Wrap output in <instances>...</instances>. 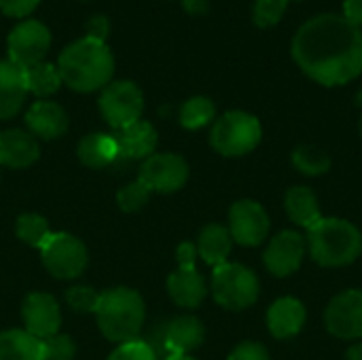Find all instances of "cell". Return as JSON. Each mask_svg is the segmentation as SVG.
Segmentation results:
<instances>
[{
	"mask_svg": "<svg viewBox=\"0 0 362 360\" xmlns=\"http://www.w3.org/2000/svg\"><path fill=\"white\" fill-rule=\"evenodd\" d=\"M291 53L312 81L346 85L362 72V32L344 15H318L299 28Z\"/></svg>",
	"mask_w": 362,
	"mask_h": 360,
	"instance_id": "cell-1",
	"label": "cell"
},
{
	"mask_svg": "<svg viewBox=\"0 0 362 360\" xmlns=\"http://www.w3.org/2000/svg\"><path fill=\"white\" fill-rule=\"evenodd\" d=\"M62 83L78 93H91L106 87L115 74V57L106 42L81 38L68 45L57 57Z\"/></svg>",
	"mask_w": 362,
	"mask_h": 360,
	"instance_id": "cell-2",
	"label": "cell"
},
{
	"mask_svg": "<svg viewBox=\"0 0 362 360\" xmlns=\"http://www.w3.org/2000/svg\"><path fill=\"white\" fill-rule=\"evenodd\" d=\"M308 252L320 267H346L362 255L361 229L337 216H322L305 236Z\"/></svg>",
	"mask_w": 362,
	"mask_h": 360,
	"instance_id": "cell-3",
	"label": "cell"
},
{
	"mask_svg": "<svg viewBox=\"0 0 362 360\" xmlns=\"http://www.w3.org/2000/svg\"><path fill=\"white\" fill-rule=\"evenodd\" d=\"M93 314L106 339L125 344L138 339L144 327L146 308L140 293L127 286H117L100 295Z\"/></svg>",
	"mask_w": 362,
	"mask_h": 360,
	"instance_id": "cell-4",
	"label": "cell"
},
{
	"mask_svg": "<svg viewBox=\"0 0 362 360\" xmlns=\"http://www.w3.org/2000/svg\"><path fill=\"white\" fill-rule=\"evenodd\" d=\"M261 138V121L246 110L225 112L210 132V144L223 157H244L259 146Z\"/></svg>",
	"mask_w": 362,
	"mask_h": 360,
	"instance_id": "cell-5",
	"label": "cell"
},
{
	"mask_svg": "<svg viewBox=\"0 0 362 360\" xmlns=\"http://www.w3.org/2000/svg\"><path fill=\"white\" fill-rule=\"evenodd\" d=\"M261 284L257 274L240 263H225L212 272V297L225 310H246L257 303Z\"/></svg>",
	"mask_w": 362,
	"mask_h": 360,
	"instance_id": "cell-6",
	"label": "cell"
},
{
	"mask_svg": "<svg viewBox=\"0 0 362 360\" xmlns=\"http://www.w3.org/2000/svg\"><path fill=\"white\" fill-rule=\"evenodd\" d=\"M176 261H178V267L168 278V293L178 308L195 310L204 303L208 295L206 280L195 267V261H197L195 244L182 242L176 248Z\"/></svg>",
	"mask_w": 362,
	"mask_h": 360,
	"instance_id": "cell-7",
	"label": "cell"
},
{
	"mask_svg": "<svg viewBox=\"0 0 362 360\" xmlns=\"http://www.w3.org/2000/svg\"><path fill=\"white\" fill-rule=\"evenodd\" d=\"M40 259L45 269L57 280H74L87 267L85 244L70 233H51L40 246Z\"/></svg>",
	"mask_w": 362,
	"mask_h": 360,
	"instance_id": "cell-8",
	"label": "cell"
},
{
	"mask_svg": "<svg viewBox=\"0 0 362 360\" xmlns=\"http://www.w3.org/2000/svg\"><path fill=\"white\" fill-rule=\"evenodd\" d=\"M144 110V95L140 87L132 81L108 83L100 95V112L104 121L117 132L140 121Z\"/></svg>",
	"mask_w": 362,
	"mask_h": 360,
	"instance_id": "cell-9",
	"label": "cell"
},
{
	"mask_svg": "<svg viewBox=\"0 0 362 360\" xmlns=\"http://www.w3.org/2000/svg\"><path fill=\"white\" fill-rule=\"evenodd\" d=\"M49 47H51V32L45 23L36 19H25L17 23L6 38L8 59L21 66L23 70L45 62Z\"/></svg>",
	"mask_w": 362,
	"mask_h": 360,
	"instance_id": "cell-10",
	"label": "cell"
},
{
	"mask_svg": "<svg viewBox=\"0 0 362 360\" xmlns=\"http://www.w3.org/2000/svg\"><path fill=\"white\" fill-rule=\"evenodd\" d=\"M138 180L151 193H176L189 180V163L176 153H157L144 159Z\"/></svg>",
	"mask_w": 362,
	"mask_h": 360,
	"instance_id": "cell-11",
	"label": "cell"
},
{
	"mask_svg": "<svg viewBox=\"0 0 362 360\" xmlns=\"http://www.w3.org/2000/svg\"><path fill=\"white\" fill-rule=\"evenodd\" d=\"M325 327L337 339H361L362 337V291L348 289L335 295L325 310Z\"/></svg>",
	"mask_w": 362,
	"mask_h": 360,
	"instance_id": "cell-12",
	"label": "cell"
},
{
	"mask_svg": "<svg viewBox=\"0 0 362 360\" xmlns=\"http://www.w3.org/2000/svg\"><path fill=\"white\" fill-rule=\"evenodd\" d=\"M269 214L255 199H240L229 208V233L240 246H259L269 236Z\"/></svg>",
	"mask_w": 362,
	"mask_h": 360,
	"instance_id": "cell-13",
	"label": "cell"
},
{
	"mask_svg": "<svg viewBox=\"0 0 362 360\" xmlns=\"http://www.w3.org/2000/svg\"><path fill=\"white\" fill-rule=\"evenodd\" d=\"M305 255H308L305 238L295 229H286L269 240L263 252V263L272 276L288 278L301 267Z\"/></svg>",
	"mask_w": 362,
	"mask_h": 360,
	"instance_id": "cell-14",
	"label": "cell"
},
{
	"mask_svg": "<svg viewBox=\"0 0 362 360\" xmlns=\"http://www.w3.org/2000/svg\"><path fill=\"white\" fill-rule=\"evenodd\" d=\"M21 316H23L25 331L40 342L59 333L62 312L57 301L47 293H30L23 299Z\"/></svg>",
	"mask_w": 362,
	"mask_h": 360,
	"instance_id": "cell-15",
	"label": "cell"
},
{
	"mask_svg": "<svg viewBox=\"0 0 362 360\" xmlns=\"http://www.w3.org/2000/svg\"><path fill=\"white\" fill-rule=\"evenodd\" d=\"M308 320V310L297 297H280L267 310V329L276 339L297 337Z\"/></svg>",
	"mask_w": 362,
	"mask_h": 360,
	"instance_id": "cell-16",
	"label": "cell"
},
{
	"mask_svg": "<svg viewBox=\"0 0 362 360\" xmlns=\"http://www.w3.org/2000/svg\"><path fill=\"white\" fill-rule=\"evenodd\" d=\"M206 339L204 323L195 316H178L163 327V352L165 359L172 354H191Z\"/></svg>",
	"mask_w": 362,
	"mask_h": 360,
	"instance_id": "cell-17",
	"label": "cell"
},
{
	"mask_svg": "<svg viewBox=\"0 0 362 360\" xmlns=\"http://www.w3.org/2000/svg\"><path fill=\"white\" fill-rule=\"evenodd\" d=\"M25 125L32 136L42 140H55L68 132V115L59 104L51 100H38L28 108Z\"/></svg>",
	"mask_w": 362,
	"mask_h": 360,
	"instance_id": "cell-18",
	"label": "cell"
},
{
	"mask_svg": "<svg viewBox=\"0 0 362 360\" xmlns=\"http://www.w3.org/2000/svg\"><path fill=\"white\" fill-rule=\"evenodd\" d=\"M28 93L25 70L11 59H0V121L21 110Z\"/></svg>",
	"mask_w": 362,
	"mask_h": 360,
	"instance_id": "cell-19",
	"label": "cell"
},
{
	"mask_svg": "<svg viewBox=\"0 0 362 360\" xmlns=\"http://www.w3.org/2000/svg\"><path fill=\"white\" fill-rule=\"evenodd\" d=\"M40 155L38 142L30 132L4 129L0 132V166L21 170L30 168Z\"/></svg>",
	"mask_w": 362,
	"mask_h": 360,
	"instance_id": "cell-20",
	"label": "cell"
},
{
	"mask_svg": "<svg viewBox=\"0 0 362 360\" xmlns=\"http://www.w3.org/2000/svg\"><path fill=\"white\" fill-rule=\"evenodd\" d=\"M121 159H148L157 149V129L146 121H136L115 134Z\"/></svg>",
	"mask_w": 362,
	"mask_h": 360,
	"instance_id": "cell-21",
	"label": "cell"
},
{
	"mask_svg": "<svg viewBox=\"0 0 362 360\" xmlns=\"http://www.w3.org/2000/svg\"><path fill=\"white\" fill-rule=\"evenodd\" d=\"M284 210H286V216L303 227V229H312L320 219H322V212H320V204H318V197L316 193L310 189V187H291L284 195Z\"/></svg>",
	"mask_w": 362,
	"mask_h": 360,
	"instance_id": "cell-22",
	"label": "cell"
},
{
	"mask_svg": "<svg viewBox=\"0 0 362 360\" xmlns=\"http://www.w3.org/2000/svg\"><path fill=\"white\" fill-rule=\"evenodd\" d=\"M195 248H197V257H202L210 267H218L227 263L233 248V238L225 225L210 223L202 229Z\"/></svg>",
	"mask_w": 362,
	"mask_h": 360,
	"instance_id": "cell-23",
	"label": "cell"
},
{
	"mask_svg": "<svg viewBox=\"0 0 362 360\" xmlns=\"http://www.w3.org/2000/svg\"><path fill=\"white\" fill-rule=\"evenodd\" d=\"M78 161L87 168H106L119 159V146L110 134H89L76 146Z\"/></svg>",
	"mask_w": 362,
	"mask_h": 360,
	"instance_id": "cell-24",
	"label": "cell"
},
{
	"mask_svg": "<svg viewBox=\"0 0 362 360\" xmlns=\"http://www.w3.org/2000/svg\"><path fill=\"white\" fill-rule=\"evenodd\" d=\"M0 360H45L42 342L25 329L4 331L0 333Z\"/></svg>",
	"mask_w": 362,
	"mask_h": 360,
	"instance_id": "cell-25",
	"label": "cell"
},
{
	"mask_svg": "<svg viewBox=\"0 0 362 360\" xmlns=\"http://www.w3.org/2000/svg\"><path fill=\"white\" fill-rule=\"evenodd\" d=\"M25 81H28V91L40 100L55 93L62 87L59 70L55 64H49V62H40V64L25 68Z\"/></svg>",
	"mask_w": 362,
	"mask_h": 360,
	"instance_id": "cell-26",
	"label": "cell"
},
{
	"mask_svg": "<svg viewBox=\"0 0 362 360\" xmlns=\"http://www.w3.org/2000/svg\"><path fill=\"white\" fill-rule=\"evenodd\" d=\"M291 161L297 168V172L305 176H322L331 170V157L322 149L312 144L297 146L291 155Z\"/></svg>",
	"mask_w": 362,
	"mask_h": 360,
	"instance_id": "cell-27",
	"label": "cell"
},
{
	"mask_svg": "<svg viewBox=\"0 0 362 360\" xmlns=\"http://www.w3.org/2000/svg\"><path fill=\"white\" fill-rule=\"evenodd\" d=\"M216 117V106L210 98L195 95L180 106V125L185 129H202Z\"/></svg>",
	"mask_w": 362,
	"mask_h": 360,
	"instance_id": "cell-28",
	"label": "cell"
},
{
	"mask_svg": "<svg viewBox=\"0 0 362 360\" xmlns=\"http://www.w3.org/2000/svg\"><path fill=\"white\" fill-rule=\"evenodd\" d=\"M15 233L17 238L32 246V248H38L49 240L51 236V229H49V223L40 216V214H34V212H28V214H21L15 223Z\"/></svg>",
	"mask_w": 362,
	"mask_h": 360,
	"instance_id": "cell-29",
	"label": "cell"
},
{
	"mask_svg": "<svg viewBox=\"0 0 362 360\" xmlns=\"http://www.w3.org/2000/svg\"><path fill=\"white\" fill-rule=\"evenodd\" d=\"M148 197H151L148 187L140 180H134L117 193V204L123 212H138L146 206Z\"/></svg>",
	"mask_w": 362,
	"mask_h": 360,
	"instance_id": "cell-30",
	"label": "cell"
},
{
	"mask_svg": "<svg viewBox=\"0 0 362 360\" xmlns=\"http://www.w3.org/2000/svg\"><path fill=\"white\" fill-rule=\"evenodd\" d=\"M291 0H257L252 6V19L259 28H272L276 25Z\"/></svg>",
	"mask_w": 362,
	"mask_h": 360,
	"instance_id": "cell-31",
	"label": "cell"
},
{
	"mask_svg": "<svg viewBox=\"0 0 362 360\" xmlns=\"http://www.w3.org/2000/svg\"><path fill=\"white\" fill-rule=\"evenodd\" d=\"M108 360H159V356L144 339H132V342L119 344Z\"/></svg>",
	"mask_w": 362,
	"mask_h": 360,
	"instance_id": "cell-32",
	"label": "cell"
},
{
	"mask_svg": "<svg viewBox=\"0 0 362 360\" xmlns=\"http://www.w3.org/2000/svg\"><path fill=\"white\" fill-rule=\"evenodd\" d=\"M98 299H100V295L91 286H72L66 293L68 306L74 312H81V314H87V312L93 314L95 312V306H98Z\"/></svg>",
	"mask_w": 362,
	"mask_h": 360,
	"instance_id": "cell-33",
	"label": "cell"
},
{
	"mask_svg": "<svg viewBox=\"0 0 362 360\" xmlns=\"http://www.w3.org/2000/svg\"><path fill=\"white\" fill-rule=\"evenodd\" d=\"M45 360H72L76 356V346L68 335H53L49 339H42Z\"/></svg>",
	"mask_w": 362,
	"mask_h": 360,
	"instance_id": "cell-34",
	"label": "cell"
},
{
	"mask_svg": "<svg viewBox=\"0 0 362 360\" xmlns=\"http://www.w3.org/2000/svg\"><path fill=\"white\" fill-rule=\"evenodd\" d=\"M227 360H272L269 352L263 344L259 342H242L240 346L233 348Z\"/></svg>",
	"mask_w": 362,
	"mask_h": 360,
	"instance_id": "cell-35",
	"label": "cell"
},
{
	"mask_svg": "<svg viewBox=\"0 0 362 360\" xmlns=\"http://www.w3.org/2000/svg\"><path fill=\"white\" fill-rule=\"evenodd\" d=\"M40 0H0V11L8 17H28Z\"/></svg>",
	"mask_w": 362,
	"mask_h": 360,
	"instance_id": "cell-36",
	"label": "cell"
},
{
	"mask_svg": "<svg viewBox=\"0 0 362 360\" xmlns=\"http://www.w3.org/2000/svg\"><path fill=\"white\" fill-rule=\"evenodd\" d=\"M87 36L85 38H91L95 42H106L108 34H110V21L104 17V15H95L87 21Z\"/></svg>",
	"mask_w": 362,
	"mask_h": 360,
	"instance_id": "cell-37",
	"label": "cell"
},
{
	"mask_svg": "<svg viewBox=\"0 0 362 360\" xmlns=\"http://www.w3.org/2000/svg\"><path fill=\"white\" fill-rule=\"evenodd\" d=\"M344 17L356 25L358 30L362 28V0H346L344 2Z\"/></svg>",
	"mask_w": 362,
	"mask_h": 360,
	"instance_id": "cell-38",
	"label": "cell"
},
{
	"mask_svg": "<svg viewBox=\"0 0 362 360\" xmlns=\"http://www.w3.org/2000/svg\"><path fill=\"white\" fill-rule=\"evenodd\" d=\"M182 6L191 15H204V13H208L210 2L208 0H182Z\"/></svg>",
	"mask_w": 362,
	"mask_h": 360,
	"instance_id": "cell-39",
	"label": "cell"
},
{
	"mask_svg": "<svg viewBox=\"0 0 362 360\" xmlns=\"http://www.w3.org/2000/svg\"><path fill=\"white\" fill-rule=\"evenodd\" d=\"M346 360H362V344L350 346L348 352H346Z\"/></svg>",
	"mask_w": 362,
	"mask_h": 360,
	"instance_id": "cell-40",
	"label": "cell"
},
{
	"mask_svg": "<svg viewBox=\"0 0 362 360\" xmlns=\"http://www.w3.org/2000/svg\"><path fill=\"white\" fill-rule=\"evenodd\" d=\"M165 360H197V359H193L191 354H172V356H168Z\"/></svg>",
	"mask_w": 362,
	"mask_h": 360,
	"instance_id": "cell-41",
	"label": "cell"
},
{
	"mask_svg": "<svg viewBox=\"0 0 362 360\" xmlns=\"http://www.w3.org/2000/svg\"><path fill=\"white\" fill-rule=\"evenodd\" d=\"M361 134H362V119H361Z\"/></svg>",
	"mask_w": 362,
	"mask_h": 360,
	"instance_id": "cell-42",
	"label": "cell"
}]
</instances>
